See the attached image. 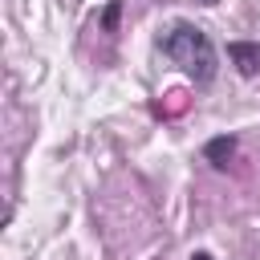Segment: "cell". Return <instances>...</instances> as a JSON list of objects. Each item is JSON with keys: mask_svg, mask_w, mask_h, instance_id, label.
<instances>
[{"mask_svg": "<svg viewBox=\"0 0 260 260\" xmlns=\"http://www.w3.org/2000/svg\"><path fill=\"white\" fill-rule=\"evenodd\" d=\"M158 49L162 57H171L195 85H211L215 73H219V53L207 37V28L191 24V20H175L162 37H158Z\"/></svg>", "mask_w": 260, "mask_h": 260, "instance_id": "cell-1", "label": "cell"}, {"mask_svg": "<svg viewBox=\"0 0 260 260\" xmlns=\"http://www.w3.org/2000/svg\"><path fill=\"white\" fill-rule=\"evenodd\" d=\"M228 57H232L240 77H256L260 73V41H228Z\"/></svg>", "mask_w": 260, "mask_h": 260, "instance_id": "cell-2", "label": "cell"}, {"mask_svg": "<svg viewBox=\"0 0 260 260\" xmlns=\"http://www.w3.org/2000/svg\"><path fill=\"white\" fill-rule=\"evenodd\" d=\"M236 150H240V138H236V134H215V138L203 142V158H207L215 171H228L232 158H236Z\"/></svg>", "mask_w": 260, "mask_h": 260, "instance_id": "cell-3", "label": "cell"}, {"mask_svg": "<svg viewBox=\"0 0 260 260\" xmlns=\"http://www.w3.org/2000/svg\"><path fill=\"white\" fill-rule=\"evenodd\" d=\"M118 16H122V0H110V4L102 8V28H106V32H118Z\"/></svg>", "mask_w": 260, "mask_h": 260, "instance_id": "cell-4", "label": "cell"}, {"mask_svg": "<svg viewBox=\"0 0 260 260\" xmlns=\"http://www.w3.org/2000/svg\"><path fill=\"white\" fill-rule=\"evenodd\" d=\"M191 260H215L211 252H191Z\"/></svg>", "mask_w": 260, "mask_h": 260, "instance_id": "cell-5", "label": "cell"}, {"mask_svg": "<svg viewBox=\"0 0 260 260\" xmlns=\"http://www.w3.org/2000/svg\"><path fill=\"white\" fill-rule=\"evenodd\" d=\"M199 4H219V0H199Z\"/></svg>", "mask_w": 260, "mask_h": 260, "instance_id": "cell-6", "label": "cell"}]
</instances>
